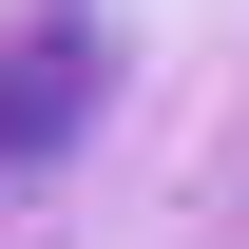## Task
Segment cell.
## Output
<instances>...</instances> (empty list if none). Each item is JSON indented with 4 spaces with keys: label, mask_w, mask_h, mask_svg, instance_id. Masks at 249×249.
<instances>
[{
    "label": "cell",
    "mask_w": 249,
    "mask_h": 249,
    "mask_svg": "<svg viewBox=\"0 0 249 249\" xmlns=\"http://www.w3.org/2000/svg\"><path fill=\"white\" fill-rule=\"evenodd\" d=\"M96 96H115V19H96V0H19V19H0V192L58 173L96 134Z\"/></svg>",
    "instance_id": "obj_1"
}]
</instances>
